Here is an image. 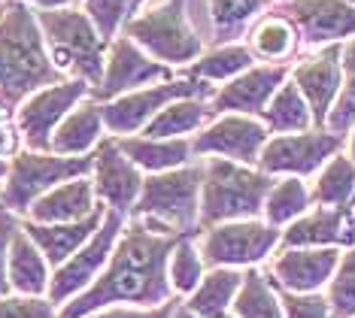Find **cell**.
<instances>
[{
  "label": "cell",
  "mask_w": 355,
  "mask_h": 318,
  "mask_svg": "<svg viewBox=\"0 0 355 318\" xmlns=\"http://www.w3.org/2000/svg\"><path fill=\"white\" fill-rule=\"evenodd\" d=\"M195 236L198 233L176 240V246L171 249V258H167V282H171L176 297H189L207 273V260L200 255Z\"/></svg>",
  "instance_id": "34"
},
{
  "label": "cell",
  "mask_w": 355,
  "mask_h": 318,
  "mask_svg": "<svg viewBox=\"0 0 355 318\" xmlns=\"http://www.w3.org/2000/svg\"><path fill=\"white\" fill-rule=\"evenodd\" d=\"M216 39H234L270 0H207Z\"/></svg>",
  "instance_id": "36"
},
{
  "label": "cell",
  "mask_w": 355,
  "mask_h": 318,
  "mask_svg": "<svg viewBox=\"0 0 355 318\" xmlns=\"http://www.w3.org/2000/svg\"><path fill=\"white\" fill-rule=\"evenodd\" d=\"M182 297H171L158 306H134V303H112L103 309H94L85 318H173V309Z\"/></svg>",
  "instance_id": "41"
},
{
  "label": "cell",
  "mask_w": 355,
  "mask_h": 318,
  "mask_svg": "<svg viewBox=\"0 0 355 318\" xmlns=\"http://www.w3.org/2000/svg\"><path fill=\"white\" fill-rule=\"evenodd\" d=\"M279 12L295 24L306 46L355 37V6L349 0H279Z\"/></svg>",
  "instance_id": "18"
},
{
  "label": "cell",
  "mask_w": 355,
  "mask_h": 318,
  "mask_svg": "<svg viewBox=\"0 0 355 318\" xmlns=\"http://www.w3.org/2000/svg\"><path fill=\"white\" fill-rule=\"evenodd\" d=\"M286 318H331L328 297L322 291H286L277 288Z\"/></svg>",
  "instance_id": "39"
},
{
  "label": "cell",
  "mask_w": 355,
  "mask_h": 318,
  "mask_svg": "<svg viewBox=\"0 0 355 318\" xmlns=\"http://www.w3.org/2000/svg\"><path fill=\"white\" fill-rule=\"evenodd\" d=\"M340 55H343V43H328V46L316 48V52L304 55V58L288 70V79L301 88L316 127H325L331 103L340 94V85H343Z\"/></svg>",
  "instance_id": "17"
},
{
  "label": "cell",
  "mask_w": 355,
  "mask_h": 318,
  "mask_svg": "<svg viewBox=\"0 0 355 318\" xmlns=\"http://www.w3.org/2000/svg\"><path fill=\"white\" fill-rule=\"evenodd\" d=\"M243 285V270L240 267H207L204 279L182 303L198 312L200 318H225L231 312V303Z\"/></svg>",
  "instance_id": "26"
},
{
  "label": "cell",
  "mask_w": 355,
  "mask_h": 318,
  "mask_svg": "<svg viewBox=\"0 0 355 318\" xmlns=\"http://www.w3.org/2000/svg\"><path fill=\"white\" fill-rule=\"evenodd\" d=\"M288 79L286 64H252L249 70H243L240 76L228 79L219 91H213L209 97V109L213 118L222 112H243V116H258L261 118L264 106L273 97V91Z\"/></svg>",
  "instance_id": "19"
},
{
  "label": "cell",
  "mask_w": 355,
  "mask_h": 318,
  "mask_svg": "<svg viewBox=\"0 0 355 318\" xmlns=\"http://www.w3.org/2000/svg\"><path fill=\"white\" fill-rule=\"evenodd\" d=\"M37 24L43 30V43L52 64L64 76L85 79L88 85H98L107 61V39L83 10L55 6V10H37Z\"/></svg>",
  "instance_id": "4"
},
{
  "label": "cell",
  "mask_w": 355,
  "mask_h": 318,
  "mask_svg": "<svg viewBox=\"0 0 355 318\" xmlns=\"http://www.w3.org/2000/svg\"><path fill=\"white\" fill-rule=\"evenodd\" d=\"M261 121L270 127V134H295V130H310L313 125V112L306 106L301 88H297L292 79H286L273 97L268 100L261 112Z\"/></svg>",
  "instance_id": "32"
},
{
  "label": "cell",
  "mask_w": 355,
  "mask_h": 318,
  "mask_svg": "<svg viewBox=\"0 0 355 318\" xmlns=\"http://www.w3.org/2000/svg\"><path fill=\"white\" fill-rule=\"evenodd\" d=\"M171 79V67L146 55L131 37H112L107 46V61H103V76L101 82L92 88L94 100H112L119 94H128L134 88L164 82Z\"/></svg>",
  "instance_id": "14"
},
{
  "label": "cell",
  "mask_w": 355,
  "mask_h": 318,
  "mask_svg": "<svg viewBox=\"0 0 355 318\" xmlns=\"http://www.w3.org/2000/svg\"><path fill=\"white\" fill-rule=\"evenodd\" d=\"M88 94H92V85L85 79H64V82L46 85L25 97L19 103V112H15V127L21 134V145L34 152H49L55 127Z\"/></svg>",
  "instance_id": "12"
},
{
  "label": "cell",
  "mask_w": 355,
  "mask_h": 318,
  "mask_svg": "<svg viewBox=\"0 0 355 318\" xmlns=\"http://www.w3.org/2000/svg\"><path fill=\"white\" fill-rule=\"evenodd\" d=\"M176 240H182V233H161L143 218H128L101 276L83 294L67 300L58 309V318H85L112 303L158 306L176 297L167 282V258Z\"/></svg>",
  "instance_id": "1"
},
{
  "label": "cell",
  "mask_w": 355,
  "mask_h": 318,
  "mask_svg": "<svg viewBox=\"0 0 355 318\" xmlns=\"http://www.w3.org/2000/svg\"><path fill=\"white\" fill-rule=\"evenodd\" d=\"M103 136V112L101 100L88 94V100H79L73 109L64 116V121L55 127L49 152L58 154H88Z\"/></svg>",
  "instance_id": "25"
},
{
  "label": "cell",
  "mask_w": 355,
  "mask_h": 318,
  "mask_svg": "<svg viewBox=\"0 0 355 318\" xmlns=\"http://www.w3.org/2000/svg\"><path fill=\"white\" fill-rule=\"evenodd\" d=\"M270 136V127L258 116H243V112H222L209 125L195 134L191 140V152L198 158H231L240 164H258L264 143Z\"/></svg>",
  "instance_id": "13"
},
{
  "label": "cell",
  "mask_w": 355,
  "mask_h": 318,
  "mask_svg": "<svg viewBox=\"0 0 355 318\" xmlns=\"http://www.w3.org/2000/svg\"><path fill=\"white\" fill-rule=\"evenodd\" d=\"M21 3H34L37 10H55V6H70V0H21Z\"/></svg>",
  "instance_id": "43"
},
{
  "label": "cell",
  "mask_w": 355,
  "mask_h": 318,
  "mask_svg": "<svg viewBox=\"0 0 355 318\" xmlns=\"http://www.w3.org/2000/svg\"><path fill=\"white\" fill-rule=\"evenodd\" d=\"M349 3H352V6H355V0H349Z\"/></svg>",
  "instance_id": "49"
},
{
  "label": "cell",
  "mask_w": 355,
  "mask_h": 318,
  "mask_svg": "<svg viewBox=\"0 0 355 318\" xmlns=\"http://www.w3.org/2000/svg\"><path fill=\"white\" fill-rule=\"evenodd\" d=\"M343 249L334 246H279L264 260L270 282L286 291H322L337 270Z\"/></svg>",
  "instance_id": "15"
},
{
  "label": "cell",
  "mask_w": 355,
  "mask_h": 318,
  "mask_svg": "<svg viewBox=\"0 0 355 318\" xmlns=\"http://www.w3.org/2000/svg\"><path fill=\"white\" fill-rule=\"evenodd\" d=\"M6 279H10V291L15 294H34L46 297L52 279V264L40 251V246L19 227L10 242V258H6Z\"/></svg>",
  "instance_id": "23"
},
{
  "label": "cell",
  "mask_w": 355,
  "mask_h": 318,
  "mask_svg": "<svg viewBox=\"0 0 355 318\" xmlns=\"http://www.w3.org/2000/svg\"><path fill=\"white\" fill-rule=\"evenodd\" d=\"M6 170H10V161H0V179L6 176Z\"/></svg>",
  "instance_id": "47"
},
{
  "label": "cell",
  "mask_w": 355,
  "mask_h": 318,
  "mask_svg": "<svg viewBox=\"0 0 355 318\" xmlns=\"http://www.w3.org/2000/svg\"><path fill=\"white\" fill-rule=\"evenodd\" d=\"M209 118H213V109H209L207 97H180V100L167 103L164 109H158V116L152 118L140 134L158 136V140H167V136H191V134H198Z\"/></svg>",
  "instance_id": "27"
},
{
  "label": "cell",
  "mask_w": 355,
  "mask_h": 318,
  "mask_svg": "<svg viewBox=\"0 0 355 318\" xmlns=\"http://www.w3.org/2000/svg\"><path fill=\"white\" fill-rule=\"evenodd\" d=\"M122 28L125 37L167 67L191 64L204 52V39L185 19V0H146Z\"/></svg>",
  "instance_id": "6"
},
{
  "label": "cell",
  "mask_w": 355,
  "mask_h": 318,
  "mask_svg": "<svg viewBox=\"0 0 355 318\" xmlns=\"http://www.w3.org/2000/svg\"><path fill=\"white\" fill-rule=\"evenodd\" d=\"M21 227V215H15L10 206L0 203V297L10 294V279H6V258H10V242L15 231Z\"/></svg>",
  "instance_id": "42"
},
{
  "label": "cell",
  "mask_w": 355,
  "mask_h": 318,
  "mask_svg": "<svg viewBox=\"0 0 355 318\" xmlns=\"http://www.w3.org/2000/svg\"><path fill=\"white\" fill-rule=\"evenodd\" d=\"M252 64H255V55L249 52V46L228 43V46H216L213 52H200L189 64L185 76L200 79V82H228V79L249 70Z\"/></svg>",
  "instance_id": "33"
},
{
  "label": "cell",
  "mask_w": 355,
  "mask_h": 318,
  "mask_svg": "<svg viewBox=\"0 0 355 318\" xmlns=\"http://www.w3.org/2000/svg\"><path fill=\"white\" fill-rule=\"evenodd\" d=\"M297 39H301V34H297L295 24L282 12H270V15H261L252 24L246 46L255 58H261L268 64H286V58L295 52Z\"/></svg>",
  "instance_id": "28"
},
{
  "label": "cell",
  "mask_w": 355,
  "mask_h": 318,
  "mask_svg": "<svg viewBox=\"0 0 355 318\" xmlns=\"http://www.w3.org/2000/svg\"><path fill=\"white\" fill-rule=\"evenodd\" d=\"M98 203L101 200L94 194L92 176H76V179L55 185L46 194H40L21 218H31V222H40V224L76 222V218H85L88 212H94Z\"/></svg>",
  "instance_id": "22"
},
{
  "label": "cell",
  "mask_w": 355,
  "mask_h": 318,
  "mask_svg": "<svg viewBox=\"0 0 355 318\" xmlns=\"http://www.w3.org/2000/svg\"><path fill=\"white\" fill-rule=\"evenodd\" d=\"M346 136H337L325 127L295 130V134H270L258 154V170L268 176H313L331 154L343 149Z\"/></svg>",
  "instance_id": "11"
},
{
  "label": "cell",
  "mask_w": 355,
  "mask_h": 318,
  "mask_svg": "<svg viewBox=\"0 0 355 318\" xmlns=\"http://www.w3.org/2000/svg\"><path fill=\"white\" fill-rule=\"evenodd\" d=\"M340 64H343V85H340L337 100L328 109L325 130H331L337 136H346L355 125V37L343 43Z\"/></svg>",
  "instance_id": "35"
},
{
  "label": "cell",
  "mask_w": 355,
  "mask_h": 318,
  "mask_svg": "<svg viewBox=\"0 0 355 318\" xmlns=\"http://www.w3.org/2000/svg\"><path fill=\"white\" fill-rule=\"evenodd\" d=\"M279 246H355V209L349 206H310L301 218L282 227Z\"/></svg>",
  "instance_id": "20"
},
{
  "label": "cell",
  "mask_w": 355,
  "mask_h": 318,
  "mask_svg": "<svg viewBox=\"0 0 355 318\" xmlns=\"http://www.w3.org/2000/svg\"><path fill=\"white\" fill-rule=\"evenodd\" d=\"M125 222H128V215L107 206V215H103V222H101L98 231H94L92 240L52 270L46 297H49L58 309L67 303V300H73L76 294H83L88 285L101 276V270L107 267V260L112 255V249H116V240L122 236Z\"/></svg>",
  "instance_id": "10"
},
{
  "label": "cell",
  "mask_w": 355,
  "mask_h": 318,
  "mask_svg": "<svg viewBox=\"0 0 355 318\" xmlns=\"http://www.w3.org/2000/svg\"><path fill=\"white\" fill-rule=\"evenodd\" d=\"M92 152L88 154H58V152H34L21 149L10 158V170L0 185V203L10 206L15 215H25L28 206L40 194L76 176H92Z\"/></svg>",
  "instance_id": "7"
},
{
  "label": "cell",
  "mask_w": 355,
  "mask_h": 318,
  "mask_svg": "<svg viewBox=\"0 0 355 318\" xmlns=\"http://www.w3.org/2000/svg\"><path fill=\"white\" fill-rule=\"evenodd\" d=\"M173 318H200V315H198V312H191V309L180 300V303H176V309H173Z\"/></svg>",
  "instance_id": "44"
},
{
  "label": "cell",
  "mask_w": 355,
  "mask_h": 318,
  "mask_svg": "<svg viewBox=\"0 0 355 318\" xmlns=\"http://www.w3.org/2000/svg\"><path fill=\"white\" fill-rule=\"evenodd\" d=\"M225 318H237V315H234V312H228V315H225Z\"/></svg>",
  "instance_id": "48"
},
{
  "label": "cell",
  "mask_w": 355,
  "mask_h": 318,
  "mask_svg": "<svg viewBox=\"0 0 355 318\" xmlns=\"http://www.w3.org/2000/svg\"><path fill=\"white\" fill-rule=\"evenodd\" d=\"M325 288L331 318H355V246L340 251L337 270Z\"/></svg>",
  "instance_id": "37"
},
{
  "label": "cell",
  "mask_w": 355,
  "mask_h": 318,
  "mask_svg": "<svg viewBox=\"0 0 355 318\" xmlns=\"http://www.w3.org/2000/svg\"><path fill=\"white\" fill-rule=\"evenodd\" d=\"M83 12L92 19L98 34L110 43L112 37H119V28L131 15V0H83Z\"/></svg>",
  "instance_id": "38"
},
{
  "label": "cell",
  "mask_w": 355,
  "mask_h": 318,
  "mask_svg": "<svg viewBox=\"0 0 355 318\" xmlns=\"http://www.w3.org/2000/svg\"><path fill=\"white\" fill-rule=\"evenodd\" d=\"M103 215H107V203H98L94 212H88L85 218H76V222H58V224H40L31 222V218H21V227L31 240L40 246V251L46 255V260L52 264V270L58 264H64L76 249H83L88 240L94 236V231L101 227Z\"/></svg>",
  "instance_id": "21"
},
{
  "label": "cell",
  "mask_w": 355,
  "mask_h": 318,
  "mask_svg": "<svg viewBox=\"0 0 355 318\" xmlns=\"http://www.w3.org/2000/svg\"><path fill=\"white\" fill-rule=\"evenodd\" d=\"M43 43L37 15L21 0H3L0 10V103L19 106L25 97L55 82H64Z\"/></svg>",
  "instance_id": "2"
},
{
  "label": "cell",
  "mask_w": 355,
  "mask_h": 318,
  "mask_svg": "<svg viewBox=\"0 0 355 318\" xmlns=\"http://www.w3.org/2000/svg\"><path fill=\"white\" fill-rule=\"evenodd\" d=\"M277 176H268L252 164L231 158H204V182H200V227L258 218Z\"/></svg>",
  "instance_id": "3"
},
{
  "label": "cell",
  "mask_w": 355,
  "mask_h": 318,
  "mask_svg": "<svg viewBox=\"0 0 355 318\" xmlns=\"http://www.w3.org/2000/svg\"><path fill=\"white\" fill-rule=\"evenodd\" d=\"M346 145H349V158H352V164H355V125H352L349 134H346Z\"/></svg>",
  "instance_id": "45"
},
{
  "label": "cell",
  "mask_w": 355,
  "mask_h": 318,
  "mask_svg": "<svg viewBox=\"0 0 355 318\" xmlns=\"http://www.w3.org/2000/svg\"><path fill=\"white\" fill-rule=\"evenodd\" d=\"M143 3H146V0H131V15H134L137 10H140V6H143Z\"/></svg>",
  "instance_id": "46"
},
{
  "label": "cell",
  "mask_w": 355,
  "mask_h": 318,
  "mask_svg": "<svg viewBox=\"0 0 355 318\" xmlns=\"http://www.w3.org/2000/svg\"><path fill=\"white\" fill-rule=\"evenodd\" d=\"M180 97H213V85L200 82V79H164V82H152L143 88H134L128 94H119L112 100L101 103L103 112V127L112 136H128V134H140L152 118L158 116V109H164L171 100Z\"/></svg>",
  "instance_id": "9"
},
{
  "label": "cell",
  "mask_w": 355,
  "mask_h": 318,
  "mask_svg": "<svg viewBox=\"0 0 355 318\" xmlns=\"http://www.w3.org/2000/svg\"><path fill=\"white\" fill-rule=\"evenodd\" d=\"M200 182H204V161H189L164 173H146L131 215L146 218L173 233H198Z\"/></svg>",
  "instance_id": "5"
},
{
  "label": "cell",
  "mask_w": 355,
  "mask_h": 318,
  "mask_svg": "<svg viewBox=\"0 0 355 318\" xmlns=\"http://www.w3.org/2000/svg\"><path fill=\"white\" fill-rule=\"evenodd\" d=\"M231 312L237 318H286L279 306L277 285L270 282L264 267H246L243 270V285L234 297Z\"/></svg>",
  "instance_id": "29"
},
{
  "label": "cell",
  "mask_w": 355,
  "mask_h": 318,
  "mask_svg": "<svg viewBox=\"0 0 355 318\" xmlns=\"http://www.w3.org/2000/svg\"><path fill=\"white\" fill-rule=\"evenodd\" d=\"M92 185L94 194H98L101 203H107L110 209L122 212V215H131L137 197H140L143 188V173L140 167L134 164L128 154L119 149L116 136L110 140H101L92 152Z\"/></svg>",
  "instance_id": "16"
},
{
  "label": "cell",
  "mask_w": 355,
  "mask_h": 318,
  "mask_svg": "<svg viewBox=\"0 0 355 318\" xmlns=\"http://www.w3.org/2000/svg\"><path fill=\"white\" fill-rule=\"evenodd\" d=\"M116 143L143 173H164V170L182 167L195 158L189 136H167V140H158V136L128 134V136H116Z\"/></svg>",
  "instance_id": "24"
},
{
  "label": "cell",
  "mask_w": 355,
  "mask_h": 318,
  "mask_svg": "<svg viewBox=\"0 0 355 318\" xmlns=\"http://www.w3.org/2000/svg\"><path fill=\"white\" fill-rule=\"evenodd\" d=\"M313 206V197H310V188L301 176H277L264 197V206H261V218L273 227H286L292 224L295 218H301L306 209Z\"/></svg>",
  "instance_id": "31"
},
{
  "label": "cell",
  "mask_w": 355,
  "mask_h": 318,
  "mask_svg": "<svg viewBox=\"0 0 355 318\" xmlns=\"http://www.w3.org/2000/svg\"><path fill=\"white\" fill-rule=\"evenodd\" d=\"M279 227L258 218H237L200 227L195 242L204 255L207 267H261L279 249Z\"/></svg>",
  "instance_id": "8"
},
{
  "label": "cell",
  "mask_w": 355,
  "mask_h": 318,
  "mask_svg": "<svg viewBox=\"0 0 355 318\" xmlns=\"http://www.w3.org/2000/svg\"><path fill=\"white\" fill-rule=\"evenodd\" d=\"M0 318H58V306L49 297L10 291V294L0 297Z\"/></svg>",
  "instance_id": "40"
},
{
  "label": "cell",
  "mask_w": 355,
  "mask_h": 318,
  "mask_svg": "<svg viewBox=\"0 0 355 318\" xmlns=\"http://www.w3.org/2000/svg\"><path fill=\"white\" fill-rule=\"evenodd\" d=\"M310 197L313 206H349L355 200V164L349 154L337 152L319 167Z\"/></svg>",
  "instance_id": "30"
}]
</instances>
